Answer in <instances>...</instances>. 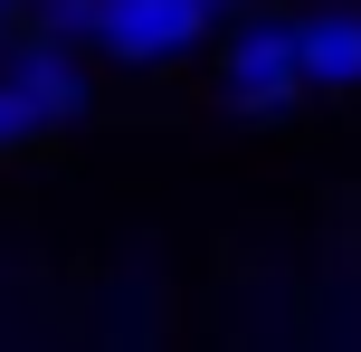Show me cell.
Here are the masks:
<instances>
[{
  "label": "cell",
  "instance_id": "obj_3",
  "mask_svg": "<svg viewBox=\"0 0 361 352\" xmlns=\"http://www.w3.org/2000/svg\"><path fill=\"white\" fill-rule=\"evenodd\" d=\"M10 76H19V86L38 95V114H48V124H76V114L95 105L86 67H76V57L57 48V38H29V48H10Z\"/></svg>",
  "mask_w": 361,
  "mask_h": 352
},
{
  "label": "cell",
  "instance_id": "obj_7",
  "mask_svg": "<svg viewBox=\"0 0 361 352\" xmlns=\"http://www.w3.org/2000/svg\"><path fill=\"white\" fill-rule=\"evenodd\" d=\"M219 10H228V0H219Z\"/></svg>",
  "mask_w": 361,
  "mask_h": 352
},
{
  "label": "cell",
  "instance_id": "obj_2",
  "mask_svg": "<svg viewBox=\"0 0 361 352\" xmlns=\"http://www.w3.org/2000/svg\"><path fill=\"white\" fill-rule=\"evenodd\" d=\"M209 19H219V0H105L95 48L124 57V67H171L209 38Z\"/></svg>",
  "mask_w": 361,
  "mask_h": 352
},
{
  "label": "cell",
  "instance_id": "obj_5",
  "mask_svg": "<svg viewBox=\"0 0 361 352\" xmlns=\"http://www.w3.org/2000/svg\"><path fill=\"white\" fill-rule=\"evenodd\" d=\"M38 133H57L48 114H38V95L19 86L10 67H0V152H19V143H38Z\"/></svg>",
  "mask_w": 361,
  "mask_h": 352
},
{
  "label": "cell",
  "instance_id": "obj_6",
  "mask_svg": "<svg viewBox=\"0 0 361 352\" xmlns=\"http://www.w3.org/2000/svg\"><path fill=\"white\" fill-rule=\"evenodd\" d=\"M95 19H105V0H38V38H57V48L95 38Z\"/></svg>",
  "mask_w": 361,
  "mask_h": 352
},
{
  "label": "cell",
  "instance_id": "obj_8",
  "mask_svg": "<svg viewBox=\"0 0 361 352\" xmlns=\"http://www.w3.org/2000/svg\"><path fill=\"white\" fill-rule=\"evenodd\" d=\"M0 10H10V0H0Z\"/></svg>",
  "mask_w": 361,
  "mask_h": 352
},
{
  "label": "cell",
  "instance_id": "obj_1",
  "mask_svg": "<svg viewBox=\"0 0 361 352\" xmlns=\"http://www.w3.org/2000/svg\"><path fill=\"white\" fill-rule=\"evenodd\" d=\"M219 95H228V114H295V105L314 95V76H305V38H295L286 19L238 29L228 57H219Z\"/></svg>",
  "mask_w": 361,
  "mask_h": 352
},
{
  "label": "cell",
  "instance_id": "obj_4",
  "mask_svg": "<svg viewBox=\"0 0 361 352\" xmlns=\"http://www.w3.org/2000/svg\"><path fill=\"white\" fill-rule=\"evenodd\" d=\"M295 38H305L314 95H352L361 86V10H314V19H295Z\"/></svg>",
  "mask_w": 361,
  "mask_h": 352
}]
</instances>
